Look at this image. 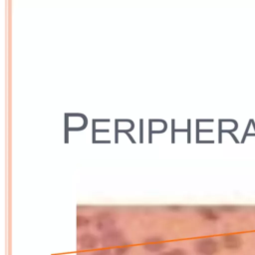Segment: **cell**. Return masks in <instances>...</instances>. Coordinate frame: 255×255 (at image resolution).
<instances>
[{"mask_svg":"<svg viewBox=\"0 0 255 255\" xmlns=\"http://www.w3.org/2000/svg\"><path fill=\"white\" fill-rule=\"evenodd\" d=\"M112 249L108 248H101V249H96L94 250L90 255H112Z\"/></svg>","mask_w":255,"mask_h":255,"instance_id":"12","label":"cell"},{"mask_svg":"<svg viewBox=\"0 0 255 255\" xmlns=\"http://www.w3.org/2000/svg\"><path fill=\"white\" fill-rule=\"evenodd\" d=\"M220 247V241L211 236L201 237L193 243V250L197 255H216Z\"/></svg>","mask_w":255,"mask_h":255,"instance_id":"1","label":"cell"},{"mask_svg":"<svg viewBox=\"0 0 255 255\" xmlns=\"http://www.w3.org/2000/svg\"><path fill=\"white\" fill-rule=\"evenodd\" d=\"M128 240L126 238L124 232L120 229L113 228L110 229L100 236V242L103 248H108V249H114L117 246H120Z\"/></svg>","mask_w":255,"mask_h":255,"instance_id":"2","label":"cell"},{"mask_svg":"<svg viewBox=\"0 0 255 255\" xmlns=\"http://www.w3.org/2000/svg\"><path fill=\"white\" fill-rule=\"evenodd\" d=\"M161 255H188L187 251L180 247H175L171 249H167L161 253Z\"/></svg>","mask_w":255,"mask_h":255,"instance_id":"10","label":"cell"},{"mask_svg":"<svg viewBox=\"0 0 255 255\" xmlns=\"http://www.w3.org/2000/svg\"><path fill=\"white\" fill-rule=\"evenodd\" d=\"M165 207H166V209H168L170 211H180L183 209V207L180 205H168Z\"/></svg>","mask_w":255,"mask_h":255,"instance_id":"13","label":"cell"},{"mask_svg":"<svg viewBox=\"0 0 255 255\" xmlns=\"http://www.w3.org/2000/svg\"><path fill=\"white\" fill-rule=\"evenodd\" d=\"M219 241L221 247L228 251H238L244 244L242 236L237 233H226L220 237Z\"/></svg>","mask_w":255,"mask_h":255,"instance_id":"5","label":"cell"},{"mask_svg":"<svg viewBox=\"0 0 255 255\" xmlns=\"http://www.w3.org/2000/svg\"><path fill=\"white\" fill-rule=\"evenodd\" d=\"M78 247L82 250H96L101 244L100 237L92 232H83L77 237Z\"/></svg>","mask_w":255,"mask_h":255,"instance_id":"6","label":"cell"},{"mask_svg":"<svg viewBox=\"0 0 255 255\" xmlns=\"http://www.w3.org/2000/svg\"><path fill=\"white\" fill-rule=\"evenodd\" d=\"M217 209L219 211H222V212L231 213V212H236L239 209V206H236V205H221V206H218Z\"/></svg>","mask_w":255,"mask_h":255,"instance_id":"11","label":"cell"},{"mask_svg":"<svg viewBox=\"0 0 255 255\" xmlns=\"http://www.w3.org/2000/svg\"><path fill=\"white\" fill-rule=\"evenodd\" d=\"M76 223H77V228H85L88 227L92 223V219L86 215L83 214H78L76 218Z\"/></svg>","mask_w":255,"mask_h":255,"instance_id":"9","label":"cell"},{"mask_svg":"<svg viewBox=\"0 0 255 255\" xmlns=\"http://www.w3.org/2000/svg\"><path fill=\"white\" fill-rule=\"evenodd\" d=\"M131 250V243L129 241L115 247L114 249H112L113 255H128Z\"/></svg>","mask_w":255,"mask_h":255,"instance_id":"8","label":"cell"},{"mask_svg":"<svg viewBox=\"0 0 255 255\" xmlns=\"http://www.w3.org/2000/svg\"><path fill=\"white\" fill-rule=\"evenodd\" d=\"M195 210L201 217H203L208 221H216L219 219V212H218L219 210L212 206L200 205V206H196Z\"/></svg>","mask_w":255,"mask_h":255,"instance_id":"7","label":"cell"},{"mask_svg":"<svg viewBox=\"0 0 255 255\" xmlns=\"http://www.w3.org/2000/svg\"><path fill=\"white\" fill-rule=\"evenodd\" d=\"M158 255H161V254H158Z\"/></svg>","mask_w":255,"mask_h":255,"instance_id":"14","label":"cell"},{"mask_svg":"<svg viewBox=\"0 0 255 255\" xmlns=\"http://www.w3.org/2000/svg\"><path fill=\"white\" fill-rule=\"evenodd\" d=\"M94 224H95V228L98 231L104 233L110 229L115 228L116 219L110 211L102 210L95 214Z\"/></svg>","mask_w":255,"mask_h":255,"instance_id":"3","label":"cell"},{"mask_svg":"<svg viewBox=\"0 0 255 255\" xmlns=\"http://www.w3.org/2000/svg\"><path fill=\"white\" fill-rule=\"evenodd\" d=\"M141 247L147 253L158 255L166 250L167 242L160 236H149L142 241Z\"/></svg>","mask_w":255,"mask_h":255,"instance_id":"4","label":"cell"}]
</instances>
